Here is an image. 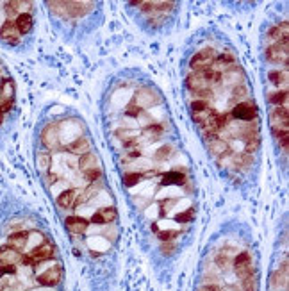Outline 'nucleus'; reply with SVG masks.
Wrapping results in <instances>:
<instances>
[{
    "instance_id": "nucleus-1",
    "label": "nucleus",
    "mask_w": 289,
    "mask_h": 291,
    "mask_svg": "<svg viewBox=\"0 0 289 291\" xmlns=\"http://www.w3.org/2000/svg\"><path fill=\"white\" fill-rule=\"evenodd\" d=\"M40 139L47 150L61 149V134H59V122H50L41 129Z\"/></svg>"
},
{
    "instance_id": "nucleus-2",
    "label": "nucleus",
    "mask_w": 289,
    "mask_h": 291,
    "mask_svg": "<svg viewBox=\"0 0 289 291\" xmlns=\"http://www.w3.org/2000/svg\"><path fill=\"white\" fill-rule=\"evenodd\" d=\"M54 247L52 243L45 241L41 243L40 247H36L34 250H30L27 255H23L22 259V265H29V266H34L36 263H41V261H47V259H54Z\"/></svg>"
},
{
    "instance_id": "nucleus-3",
    "label": "nucleus",
    "mask_w": 289,
    "mask_h": 291,
    "mask_svg": "<svg viewBox=\"0 0 289 291\" xmlns=\"http://www.w3.org/2000/svg\"><path fill=\"white\" fill-rule=\"evenodd\" d=\"M214 59H216L214 48H204V50L197 52L189 61L191 72H205V70L211 68Z\"/></svg>"
},
{
    "instance_id": "nucleus-4",
    "label": "nucleus",
    "mask_w": 289,
    "mask_h": 291,
    "mask_svg": "<svg viewBox=\"0 0 289 291\" xmlns=\"http://www.w3.org/2000/svg\"><path fill=\"white\" fill-rule=\"evenodd\" d=\"M266 59L273 65H287L289 63V43H271L266 47Z\"/></svg>"
},
{
    "instance_id": "nucleus-5",
    "label": "nucleus",
    "mask_w": 289,
    "mask_h": 291,
    "mask_svg": "<svg viewBox=\"0 0 289 291\" xmlns=\"http://www.w3.org/2000/svg\"><path fill=\"white\" fill-rule=\"evenodd\" d=\"M62 275H65V270H62L61 263H57L54 268L47 270V272H43L41 275H38L36 280L41 287H55L57 284H61Z\"/></svg>"
},
{
    "instance_id": "nucleus-6",
    "label": "nucleus",
    "mask_w": 289,
    "mask_h": 291,
    "mask_svg": "<svg viewBox=\"0 0 289 291\" xmlns=\"http://www.w3.org/2000/svg\"><path fill=\"white\" fill-rule=\"evenodd\" d=\"M232 265H234V272H236V275H238L239 279L255 273V266H253V261H252V255H250V252H241V254H238L234 257V261H232Z\"/></svg>"
},
{
    "instance_id": "nucleus-7",
    "label": "nucleus",
    "mask_w": 289,
    "mask_h": 291,
    "mask_svg": "<svg viewBox=\"0 0 289 291\" xmlns=\"http://www.w3.org/2000/svg\"><path fill=\"white\" fill-rule=\"evenodd\" d=\"M202 129V132L205 134V138H211V136H216L221 129L227 127V117L225 114H218L214 113L212 117H209L207 120L202 125H198Z\"/></svg>"
},
{
    "instance_id": "nucleus-8",
    "label": "nucleus",
    "mask_w": 289,
    "mask_h": 291,
    "mask_svg": "<svg viewBox=\"0 0 289 291\" xmlns=\"http://www.w3.org/2000/svg\"><path fill=\"white\" fill-rule=\"evenodd\" d=\"M232 117L236 120H241V122H253L257 120V107L252 100H243V102H238L232 109Z\"/></svg>"
},
{
    "instance_id": "nucleus-9",
    "label": "nucleus",
    "mask_w": 289,
    "mask_h": 291,
    "mask_svg": "<svg viewBox=\"0 0 289 291\" xmlns=\"http://www.w3.org/2000/svg\"><path fill=\"white\" fill-rule=\"evenodd\" d=\"M159 102H161V97H159L152 88H141V90L134 95V104L138 107H141L143 111L147 109V107L157 106Z\"/></svg>"
},
{
    "instance_id": "nucleus-10",
    "label": "nucleus",
    "mask_w": 289,
    "mask_h": 291,
    "mask_svg": "<svg viewBox=\"0 0 289 291\" xmlns=\"http://www.w3.org/2000/svg\"><path fill=\"white\" fill-rule=\"evenodd\" d=\"M234 68H238V61H236L234 54H231V52H225L223 55H220V57H216L214 61H212L211 68L212 72H216L218 75H225V73L232 72Z\"/></svg>"
},
{
    "instance_id": "nucleus-11",
    "label": "nucleus",
    "mask_w": 289,
    "mask_h": 291,
    "mask_svg": "<svg viewBox=\"0 0 289 291\" xmlns=\"http://www.w3.org/2000/svg\"><path fill=\"white\" fill-rule=\"evenodd\" d=\"M271 131H287L289 122V109L287 106H278L271 111Z\"/></svg>"
},
{
    "instance_id": "nucleus-12",
    "label": "nucleus",
    "mask_w": 289,
    "mask_h": 291,
    "mask_svg": "<svg viewBox=\"0 0 289 291\" xmlns=\"http://www.w3.org/2000/svg\"><path fill=\"white\" fill-rule=\"evenodd\" d=\"M207 149L212 156L220 157V159H223L225 156L231 154V147H229V143L225 141L223 138H218V136H211V138L207 139Z\"/></svg>"
},
{
    "instance_id": "nucleus-13",
    "label": "nucleus",
    "mask_w": 289,
    "mask_h": 291,
    "mask_svg": "<svg viewBox=\"0 0 289 291\" xmlns=\"http://www.w3.org/2000/svg\"><path fill=\"white\" fill-rule=\"evenodd\" d=\"M20 36H22V34L18 33V29H16L13 20H8V22L2 23V27H0V40L2 41H6V43L9 45H18Z\"/></svg>"
},
{
    "instance_id": "nucleus-14",
    "label": "nucleus",
    "mask_w": 289,
    "mask_h": 291,
    "mask_svg": "<svg viewBox=\"0 0 289 291\" xmlns=\"http://www.w3.org/2000/svg\"><path fill=\"white\" fill-rule=\"evenodd\" d=\"M23 259V254L11 247H0V265L4 266H20Z\"/></svg>"
},
{
    "instance_id": "nucleus-15",
    "label": "nucleus",
    "mask_w": 289,
    "mask_h": 291,
    "mask_svg": "<svg viewBox=\"0 0 289 291\" xmlns=\"http://www.w3.org/2000/svg\"><path fill=\"white\" fill-rule=\"evenodd\" d=\"M186 84L193 95L200 93V91H204V90H211L209 84H207V80H205L204 72H191L189 75L186 77Z\"/></svg>"
},
{
    "instance_id": "nucleus-16",
    "label": "nucleus",
    "mask_w": 289,
    "mask_h": 291,
    "mask_svg": "<svg viewBox=\"0 0 289 291\" xmlns=\"http://www.w3.org/2000/svg\"><path fill=\"white\" fill-rule=\"evenodd\" d=\"M118 218V213L114 208H102L100 211L93 213L89 222L91 223H97V225H109V223L116 222Z\"/></svg>"
},
{
    "instance_id": "nucleus-17",
    "label": "nucleus",
    "mask_w": 289,
    "mask_h": 291,
    "mask_svg": "<svg viewBox=\"0 0 289 291\" xmlns=\"http://www.w3.org/2000/svg\"><path fill=\"white\" fill-rule=\"evenodd\" d=\"M66 150H68L72 156H84V154L91 152V143H89V139L86 138V136H79V138H75L72 143H68L66 145Z\"/></svg>"
},
{
    "instance_id": "nucleus-18",
    "label": "nucleus",
    "mask_w": 289,
    "mask_h": 291,
    "mask_svg": "<svg viewBox=\"0 0 289 291\" xmlns=\"http://www.w3.org/2000/svg\"><path fill=\"white\" fill-rule=\"evenodd\" d=\"M65 225L72 234H86L89 229V222L84 216H68L65 220Z\"/></svg>"
},
{
    "instance_id": "nucleus-19",
    "label": "nucleus",
    "mask_w": 289,
    "mask_h": 291,
    "mask_svg": "<svg viewBox=\"0 0 289 291\" xmlns=\"http://www.w3.org/2000/svg\"><path fill=\"white\" fill-rule=\"evenodd\" d=\"M62 8V11H65V15L68 16H81L84 15L86 11H89V8H91V2H59Z\"/></svg>"
},
{
    "instance_id": "nucleus-20",
    "label": "nucleus",
    "mask_w": 289,
    "mask_h": 291,
    "mask_svg": "<svg viewBox=\"0 0 289 291\" xmlns=\"http://www.w3.org/2000/svg\"><path fill=\"white\" fill-rule=\"evenodd\" d=\"M187 181H189V179H187V175H184L179 168H175V170L163 173L161 184L163 186H184Z\"/></svg>"
},
{
    "instance_id": "nucleus-21",
    "label": "nucleus",
    "mask_w": 289,
    "mask_h": 291,
    "mask_svg": "<svg viewBox=\"0 0 289 291\" xmlns=\"http://www.w3.org/2000/svg\"><path fill=\"white\" fill-rule=\"evenodd\" d=\"M27 238H29V232H27V230H16V232H13L8 236V247L15 248V250H18V252H23L27 247Z\"/></svg>"
},
{
    "instance_id": "nucleus-22",
    "label": "nucleus",
    "mask_w": 289,
    "mask_h": 291,
    "mask_svg": "<svg viewBox=\"0 0 289 291\" xmlns=\"http://www.w3.org/2000/svg\"><path fill=\"white\" fill-rule=\"evenodd\" d=\"M79 197V189H65V191L61 193L57 197V206L62 209H70L75 206V200H77Z\"/></svg>"
},
{
    "instance_id": "nucleus-23",
    "label": "nucleus",
    "mask_w": 289,
    "mask_h": 291,
    "mask_svg": "<svg viewBox=\"0 0 289 291\" xmlns=\"http://www.w3.org/2000/svg\"><path fill=\"white\" fill-rule=\"evenodd\" d=\"M29 2H6V15L9 16V20H15L16 16L29 13Z\"/></svg>"
},
{
    "instance_id": "nucleus-24",
    "label": "nucleus",
    "mask_w": 289,
    "mask_h": 291,
    "mask_svg": "<svg viewBox=\"0 0 289 291\" xmlns=\"http://www.w3.org/2000/svg\"><path fill=\"white\" fill-rule=\"evenodd\" d=\"M163 136V127L161 125H157V124H152V125H148L147 129L143 132H139V138H138V141H147V143H150V141H155V139H159Z\"/></svg>"
},
{
    "instance_id": "nucleus-25",
    "label": "nucleus",
    "mask_w": 289,
    "mask_h": 291,
    "mask_svg": "<svg viewBox=\"0 0 289 291\" xmlns=\"http://www.w3.org/2000/svg\"><path fill=\"white\" fill-rule=\"evenodd\" d=\"M271 284L275 287H282V289H287V261L282 263V268H278L277 272L271 275Z\"/></svg>"
},
{
    "instance_id": "nucleus-26",
    "label": "nucleus",
    "mask_w": 289,
    "mask_h": 291,
    "mask_svg": "<svg viewBox=\"0 0 289 291\" xmlns=\"http://www.w3.org/2000/svg\"><path fill=\"white\" fill-rule=\"evenodd\" d=\"M79 168H81V171H89V170H97L99 166V157L95 156L93 152H88L84 154V156L79 157Z\"/></svg>"
},
{
    "instance_id": "nucleus-27",
    "label": "nucleus",
    "mask_w": 289,
    "mask_h": 291,
    "mask_svg": "<svg viewBox=\"0 0 289 291\" xmlns=\"http://www.w3.org/2000/svg\"><path fill=\"white\" fill-rule=\"evenodd\" d=\"M13 22H15V25L20 34H27V33H30V29H33L34 20H33V15H30V13H23V15L16 16Z\"/></svg>"
},
{
    "instance_id": "nucleus-28",
    "label": "nucleus",
    "mask_w": 289,
    "mask_h": 291,
    "mask_svg": "<svg viewBox=\"0 0 289 291\" xmlns=\"http://www.w3.org/2000/svg\"><path fill=\"white\" fill-rule=\"evenodd\" d=\"M0 100H15V80L13 79L0 80Z\"/></svg>"
},
{
    "instance_id": "nucleus-29",
    "label": "nucleus",
    "mask_w": 289,
    "mask_h": 291,
    "mask_svg": "<svg viewBox=\"0 0 289 291\" xmlns=\"http://www.w3.org/2000/svg\"><path fill=\"white\" fill-rule=\"evenodd\" d=\"M268 77H270L271 84H275V86H282V90L287 88V77H289L287 68L282 70V72L280 70H271V72L268 73Z\"/></svg>"
},
{
    "instance_id": "nucleus-30",
    "label": "nucleus",
    "mask_w": 289,
    "mask_h": 291,
    "mask_svg": "<svg viewBox=\"0 0 289 291\" xmlns=\"http://www.w3.org/2000/svg\"><path fill=\"white\" fill-rule=\"evenodd\" d=\"M268 100H270V104H273L275 107H278V106H287V100H289L287 90H278V91H275V93H270Z\"/></svg>"
},
{
    "instance_id": "nucleus-31",
    "label": "nucleus",
    "mask_w": 289,
    "mask_h": 291,
    "mask_svg": "<svg viewBox=\"0 0 289 291\" xmlns=\"http://www.w3.org/2000/svg\"><path fill=\"white\" fill-rule=\"evenodd\" d=\"M116 138L120 139V141H123V145H125V143H131V141H134V139H138L139 131H136V129H118Z\"/></svg>"
},
{
    "instance_id": "nucleus-32",
    "label": "nucleus",
    "mask_w": 289,
    "mask_h": 291,
    "mask_svg": "<svg viewBox=\"0 0 289 291\" xmlns=\"http://www.w3.org/2000/svg\"><path fill=\"white\" fill-rule=\"evenodd\" d=\"M41 243H45L43 234H41V232H29V238H27V247H25V250H27V252L34 250V248L40 247Z\"/></svg>"
},
{
    "instance_id": "nucleus-33",
    "label": "nucleus",
    "mask_w": 289,
    "mask_h": 291,
    "mask_svg": "<svg viewBox=\"0 0 289 291\" xmlns=\"http://www.w3.org/2000/svg\"><path fill=\"white\" fill-rule=\"evenodd\" d=\"M59 261H55V259H47V261H41V263H36V265L33 266V272H34V275H41L43 272H47V270H50V268H54L55 265H57Z\"/></svg>"
},
{
    "instance_id": "nucleus-34",
    "label": "nucleus",
    "mask_w": 289,
    "mask_h": 291,
    "mask_svg": "<svg viewBox=\"0 0 289 291\" xmlns=\"http://www.w3.org/2000/svg\"><path fill=\"white\" fill-rule=\"evenodd\" d=\"M275 134V139H277L278 147L282 149V152L287 154V149H289V134L287 131H273Z\"/></svg>"
},
{
    "instance_id": "nucleus-35",
    "label": "nucleus",
    "mask_w": 289,
    "mask_h": 291,
    "mask_svg": "<svg viewBox=\"0 0 289 291\" xmlns=\"http://www.w3.org/2000/svg\"><path fill=\"white\" fill-rule=\"evenodd\" d=\"M141 179H143L141 171H127V173H123V184L127 186V188H132V186L138 184Z\"/></svg>"
},
{
    "instance_id": "nucleus-36",
    "label": "nucleus",
    "mask_w": 289,
    "mask_h": 291,
    "mask_svg": "<svg viewBox=\"0 0 289 291\" xmlns=\"http://www.w3.org/2000/svg\"><path fill=\"white\" fill-rule=\"evenodd\" d=\"M252 156L246 152H241V154H236L234 156V164L236 168H248L250 164H252Z\"/></svg>"
},
{
    "instance_id": "nucleus-37",
    "label": "nucleus",
    "mask_w": 289,
    "mask_h": 291,
    "mask_svg": "<svg viewBox=\"0 0 289 291\" xmlns=\"http://www.w3.org/2000/svg\"><path fill=\"white\" fill-rule=\"evenodd\" d=\"M241 287H243V291H257V275H255V273L243 277V279H241Z\"/></svg>"
},
{
    "instance_id": "nucleus-38",
    "label": "nucleus",
    "mask_w": 289,
    "mask_h": 291,
    "mask_svg": "<svg viewBox=\"0 0 289 291\" xmlns=\"http://www.w3.org/2000/svg\"><path fill=\"white\" fill-rule=\"evenodd\" d=\"M173 156V147L172 145H163L159 150H155V154H154V157L157 161H166V159H170V157Z\"/></svg>"
},
{
    "instance_id": "nucleus-39",
    "label": "nucleus",
    "mask_w": 289,
    "mask_h": 291,
    "mask_svg": "<svg viewBox=\"0 0 289 291\" xmlns=\"http://www.w3.org/2000/svg\"><path fill=\"white\" fill-rule=\"evenodd\" d=\"M216 111L212 109V107H209V109H204V111H197V113H191V117H193V120L197 122L198 125H202L205 120H207L209 117H212Z\"/></svg>"
},
{
    "instance_id": "nucleus-40",
    "label": "nucleus",
    "mask_w": 289,
    "mask_h": 291,
    "mask_svg": "<svg viewBox=\"0 0 289 291\" xmlns=\"http://www.w3.org/2000/svg\"><path fill=\"white\" fill-rule=\"evenodd\" d=\"M38 166H40V170H48L50 168V164H52V156L48 152H40L38 154Z\"/></svg>"
},
{
    "instance_id": "nucleus-41",
    "label": "nucleus",
    "mask_w": 289,
    "mask_h": 291,
    "mask_svg": "<svg viewBox=\"0 0 289 291\" xmlns=\"http://www.w3.org/2000/svg\"><path fill=\"white\" fill-rule=\"evenodd\" d=\"M84 179L88 182H97V181H102V170L97 168V170H89V171H82Z\"/></svg>"
},
{
    "instance_id": "nucleus-42",
    "label": "nucleus",
    "mask_w": 289,
    "mask_h": 291,
    "mask_svg": "<svg viewBox=\"0 0 289 291\" xmlns=\"http://www.w3.org/2000/svg\"><path fill=\"white\" fill-rule=\"evenodd\" d=\"M193 218H195V209L193 208H189L186 213H179V215L175 216V222H182V223H187V222H193Z\"/></svg>"
},
{
    "instance_id": "nucleus-43",
    "label": "nucleus",
    "mask_w": 289,
    "mask_h": 291,
    "mask_svg": "<svg viewBox=\"0 0 289 291\" xmlns=\"http://www.w3.org/2000/svg\"><path fill=\"white\" fill-rule=\"evenodd\" d=\"M125 114H127V117H132V118H139L141 114H145V111H143L141 107H138L134 102H132V104H129V106H127V109H125Z\"/></svg>"
},
{
    "instance_id": "nucleus-44",
    "label": "nucleus",
    "mask_w": 289,
    "mask_h": 291,
    "mask_svg": "<svg viewBox=\"0 0 289 291\" xmlns=\"http://www.w3.org/2000/svg\"><path fill=\"white\" fill-rule=\"evenodd\" d=\"M209 107H211V104H209L207 100H193V102H191V113L209 109Z\"/></svg>"
},
{
    "instance_id": "nucleus-45",
    "label": "nucleus",
    "mask_w": 289,
    "mask_h": 291,
    "mask_svg": "<svg viewBox=\"0 0 289 291\" xmlns=\"http://www.w3.org/2000/svg\"><path fill=\"white\" fill-rule=\"evenodd\" d=\"M246 95H248V90H246L245 84H239V86L232 88V97L234 99H246Z\"/></svg>"
},
{
    "instance_id": "nucleus-46",
    "label": "nucleus",
    "mask_w": 289,
    "mask_h": 291,
    "mask_svg": "<svg viewBox=\"0 0 289 291\" xmlns=\"http://www.w3.org/2000/svg\"><path fill=\"white\" fill-rule=\"evenodd\" d=\"M161 250H163V254H165V255H172L173 252L177 250V245L173 243V241H163Z\"/></svg>"
},
{
    "instance_id": "nucleus-47",
    "label": "nucleus",
    "mask_w": 289,
    "mask_h": 291,
    "mask_svg": "<svg viewBox=\"0 0 289 291\" xmlns=\"http://www.w3.org/2000/svg\"><path fill=\"white\" fill-rule=\"evenodd\" d=\"M198 291H221V287L218 284H205V286L198 287Z\"/></svg>"
},
{
    "instance_id": "nucleus-48",
    "label": "nucleus",
    "mask_w": 289,
    "mask_h": 291,
    "mask_svg": "<svg viewBox=\"0 0 289 291\" xmlns=\"http://www.w3.org/2000/svg\"><path fill=\"white\" fill-rule=\"evenodd\" d=\"M30 291H52V287H40V289H30Z\"/></svg>"
},
{
    "instance_id": "nucleus-49",
    "label": "nucleus",
    "mask_w": 289,
    "mask_h": 291,
    "mask_svg": "<svg viewBox=\"0 0 289 291\" xmlns=\"http://www.w3.org/2000/svg\"><path fill=\"white\" fill-rule=\"evenodd\" d=\"M4 289V284H2V279H0V291Z\"/></svg>"
},
{
    "instance_id": "nucleus-50",
    "label": "nucleus",
    "mask_w": 289,
    "mask_h": 291,
    "mask_svg": "<svg viewBox=\"0 0 289 291\" xmlns=\"http://www.w3.org/2000/svg\"><path fill=\"white\" fill-rule=\"evenodd\" d=\"M0 124H2V113H0Z\"/></svg>"
}]
</instances>
